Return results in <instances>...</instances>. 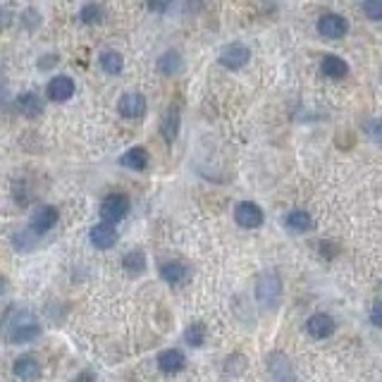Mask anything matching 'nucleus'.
<instances>
[{
    "label": "nucleus",
    "mask_w": 382,
    "mask_h": 382,
    "mask_svg": "<svg viewBox=\"0 0 382 382\" xmlns=\"http://www.w3.org/2000/svg\"><path fill=\"white\" fill-rule=\"evenodd\" d=\"M184 342L189 346H201L206 342V325L204 323H194L189 325V330L184 333Z\"/></svg>",
    "instance_id": "nucleus-25"
},
{
    "label": "nucleus",
    "mask_w": 382,
    "mask_h": 382,
    "mask_svg": "<svg viewBox=\"0 0 382 382\" xmlns=\"http://www.w3.org/2000/svg\"><path fill=\"white\" fill-rule=\"evenodd\" d=\"M89 239H91V244L96 249L105 251V249H112V246L117 244V229L115 224H108V222H100L91 227V232H89Z\"/></svg>",
    "instance_id": "nucleus-10"
},
{
    "label": "nucleus",
    "mask_w": 382,
    "mask_h": 382,
    "mask_svg": "<svg viewBox=\"0 0 382 382\" xmlns=\"http://www.w3.org/2000/svg\"><path fill=\"white\" fill-rule=\"evenodd\" d=\"M17 110H20L24 117H38L43 112V100L38 98L33 91L31 93L26 91V93H22L20 98H17Z\"/></svg>",
    "instance_id": "nucleus-15"
},
{
    "label": "nucleus",
    "mask_w": 382,
    "mask_h": 382,
    "mask_svg": "<svg viewBox=\"0 0 382 382\" xmlns=\"http://www.w3.org/2000/svg\"><path fill=\"white\" fill-rule=\"evenodd\" d=\"M234 220L246 229H256L263 224V211L256 204H251V201H241L234 208Z\"/></svg>",
    "instance_id": "nucleus-8"
},
{
    "label": "nucleus",
    "mask_w": 382,
    "mask_h": 382,
    "mask_svg": "<svg viewBox=\"0 0 382 382\" xmlns=\"http://www.w3.org/2000/svg\"><path fill=\"white\" fill-rule=\"evenodd\" d=\"M363 129L375 144H382V120H368Z\"/></svg>",
    "instance_id": "nucleus-27"
},
{
    "label": "nucleus",
    "mask_w": 382,
    "mask_h": 382,
    "mask_svg": "<svg viewBox=\"0 0 382 382\" xmlns=\"http://www.w3.org/2000/svg\"><path fill=\"white\" fill-rule=\"evenodd\" d=\"M146 98L142 93L132 91V93H125L120 100H117V112H120L122 117H127V120H139V117L146 115Z\"/></svg>",
    "instance_id": "nucleus-5"
},
{
    "label": "nucleus",
    "mask_w": 382,
    "mask_h": 382,
    "mask_svg": "<svg viewBox=\"0 0 382 382\" xmlns=\"http://www.w3.org/2000/svg\"><path fill=\"white\" fill-rule=\"evenodd\" d=\"M151 13H165L167 8L172 5V0H146Z\"/></svg>",
    "instance_id": "nucleus-28"
},
{
    "label": "nucleus",
    "mask_w": 382,
    "mask_h": 382,
    "mask_svg": "<svg viewBox=\"0 0 382 382\" xmlns=\"http://www.w3.org/2000/svg\"><path fill=\"white\" fill-rule=\"evenodd\" d=\"M184 353L179 351V349H167V351H162L160 356H158V368L162 370V373H167V375H175L179 373V370L184 368Z\"/></svg>",
    "instance_id": "nucleus-14"
},
{
    "label": "nucleus",
    "mask_w": 382,
    "mask_h": 382,
    "mask_svg": "<svg viewBox=\"0 0 382 382\" xmlns=\"http://www.w3.org/2000/svg\"><path fill=\"white\" fill-rule=\"evenodd\" d=\"M182 70V55L177 50H165V53L158 58V72L165 77H172Z\"/></svg>",
    "instance_id": "nucleus-20"
},
{
    "label": "nucleus",
    "mask_w": 382,
    "mask_h": 382,
    "mask_svg": "<svg viewBox=\"0 0 382 382\" xmlns=\"http://www.w3.org/2000/svg\"><path fill=\"white\" fill-rule=\"evenodd\" d=\"M5 286H8V284H5V280H3V277H0V296H3V294H5Z\"/></svg>",
    "instance_id": "nucleus-33"
},
{
    "label": "nucleus",
    "mask_w": 382,
    "mask_h": 382,
    "mask_svg": "<svg viewBox=\"0 0 382 382\" xmlns=\"http://www.w3.org/2000/svg\"><path fill=\"white\" fill-rule=\"evenodd\" d=\"M79 20L84 22V24H100V22L105 20V10L100 3H89L82 8L79 13Z\"/></svg>",
    "instance_id": "nucleus-24"
},
{
    "label": "nucleus",
    "mask_w": 382,
    "mask_h": 382,
    "mask_svg": "<svg viewBox=\"0 0 382 382\" xmlns=\"http://www.w3.org/2000/svg\"><path fill=\"white\" fill-rule=\"evenodd\" d=\"M160 277L165 280V282H170V284H182L184 280L189 277V270H187L184 263L170 261V263H165V266L160 268Z\"/></svg>",
    "instance_id": "nucleus-19"
},
{
    "label": "nucleus",
    "mask_w": 382,
    "mask_h": 382,
    "mask_svg": "<svg viewBox=\"0 0 382 382\" xmlns=\"http://www.w3.org/2000/svg\"><path fill=\"white\" fill-rule=\"evenodd\" d=\"M160 129H162V137H165L167 142H175L179 134V108H170L165 112Z\"/></svg>",
    "instance_id": "nucleus-22"
},
{
    "label": "nucleus",
    "mask_w": 382,
    "mask_h": 382,
    "mask_svg": "<svg viewBox=\"0 0 382 382\" xmlns=\"http://www.w3.org/2000/svg\"><path fill=\"white\" fill-rule=\"evenodd\" d=\"M15 375L24 382L38 380V375H41V363H38L31 353H22V356H17V361H15Z\"/></svg>",
    "instance_id": "nucleus-11"
},
{
    "label": "nucleus",
    "mask_w": 382,
    "mask_h": 382,
    "mask_svg": "<svg viewBox=\"0 0 382 382\" xmlns=\"http://www.w3.org/2000/svg\"><path fill=\"white\" fill-rule=\"evenodd\" d=\"M38 335H41V323L26 308L10 306L0 316V339L8 344H29Z\"/></svg>",
    "instance_id": "nucleus-1"
},
{
    "label": "nucleus",
    "mask_w": 382,
    "mask_h": 382,
    "mask_svg": "<svg viewBox=\"0 0 382 382\" xmlns=\"http://www.w3.org/2000/svg\"><path fill=\"white\" fill-rule=\"evenodd\" d=\"M346 31H349V24H346V20L342 15L328 13L318 20V33L323 38H328V41H337V38H342Z\"/></svg>",
    "instance_id": "nucleus-4"
},
{
    "label": "nucleus",
    "mask_w": 382,
    "mask_h": 382,
    "mask_svg": "<svg viewBox=\"0 0 382 382\" xmlns=\"http://www.w3.org/2000/svg\"><path fill=\"white\" fill-rule=\"evenodd\" d=\"M75 382H96V375L93 373H82Z\"/></svg>",
    "instance_id": "nucleus-32"
},
{
    "label": "nucleus",
    "mask_w": 382,
    "mask_h": 382,
    "mask_svg": "<svg viewBox=\"0 0 382 382\" xmlns=\"http://www.w3.org/2000/svg\"><path fill=\"white\" fill-rule=\"evenodd\" d=\"M320 72H323L328 79H344L349 75V65L344 63L337 55H325L323 63H320Z\"/></svg>",
    "instance_id": "nucleus-13"
},
{
    "label": "nucleus",
    "mask_w": 382,
    "mask_h": 382,
    "mask_svg": "<svg viewBox=\"0 0 382 382\" xmlns=\"http://www.w3.org/2000/svg\"><path fill=\"white\" fill-rule=\"evenodd\" d=\"M363 15L373 22H382V0H363Z\"/></svg>",
    "instance_id": "nucleus-26"
},
{
    "label": "nucleus",
    "mask_w": 382,
    "mask_h": 382,
    "mask_svg": "<svg viewBox=\"0 0 382 382\" xmlns=\"http://www.w3.org/2000/svg\"><path fill=\"white\" fill-rule=\"evenodd\" d=\"M306 330H308V335L316 337V339H325V337H330L335 333V320L330 316H325V313H316V316L308 318Z\"/></svg>",
    "instance_id": "nucleus-12"
},
{
    "label": "nucleus",
    "mask_w": 382,
    "mask_h": 382,
    "mask_svg": "<svg viewBox=\"0 0 382 382\" xmlns=\"http://www.w3.org/2000/svg\"><path fill=\"white\" fill-rule=\"evenodd\" d=\"M120 162L125 167H129V170L142 172L146 170V165H148V153H146V148H142V146H134V148H129L127 153L122 155Z\"/></svg>",
    "instance_id": "nucleus-17"
},
{
    "label": "nucleus",
    "mask_w": 382,
    "mask_h": 382,
    "mask_svg": "<svg viewBox=\"0 0 382 382\" xmlns=\"http://www.w3.org/2000/svg\"><path fill=\"white\" fill-rule=\"evenodd\" d=\"M380 79H382V75H380Z\"/></svg>",
    "instance_id": "nucleus-34"
},
{
    "label": "nucleus",
    "mask_w": 382,
    "mask_h": 382,
    "mask_svg": "<svg viewBox=\"0 0 382 382\" xmlns=\"http://www.w3.org/2000/svg\"><path fill=\"white\" fill-rule=\"evenodd\" d=\"M270 375H273V382H296L289 361H286L284 356H280V353H273L270 356Z\"/></svg>",
    "instance_id": "nucleus-16"
},
{
    "label": "nucleus",
    "mask_w": 382,
    "mask_h": 382,
    "mask_svg": "<svg viewBox=\"0 0 382 382\" xmlns=\"http://www.w3.org/2000/svg\"><path fill=\"white\" fill-rule=\"evenodd\" d=\"M256 299L261 306L266 308H275L282 299V280H280L277 273H266L258 277L256 282Z\"/></svg>",
    "instance_id": "nucleus-2"
},
{
    "label": "nucleus",
    "mask_w": 382,
    "mask_h": 382,
    "mask_svg": "<svg viewBox=\"0 0 382 382\" xmlns=\"http://www.w3.org/2000/svg\"><path fill=\"white\" fill-rule=\"evenodd\" d=\"M98 63H100V70H103L105 75H112V77L120 75V72L125 70V58H122L117 50H103Z\"/></svg>",
    "instance_id": "nucleus-18"
},
{
    "label": "nucleus",
    "mask_w": 382,
    "mask_h": 382,
    "mask_svg": "<svg viewBox=\"0 0 382 382\" xmlns=\"http://www.w3.org/2000/svg\"><path fill=\"white\" fill-rule=\"evenodd\" d=\"M249 60H251V50L246 48L244 43H229L220 53V63L222 67H227V70H241Z\"/></svg>",
    "instance_id": "nucleus-6"
},
{
    "label": "nucleus",
    "mask_w": 382,
    "mask_h": 382,
    "mask_svg": "<svg viewBox=\"0 0 382 382\" xmlns=\"http://www.w3.org/2000/svg\"><path fill=\"white\" fill-rule=\"evenodd\" d=\"M370 320H373L375 328H382V301H378L370 311Z\"/></svg>",
    "instance_id": "nucleus-29"
},
{
    "label": "nucleus",
    "mask_w": 382,
    "mask_h": 382,
    "mask_svg": "<svg viewBox=\"0 0 382 382\" xmlns=\"http://www.w3.org/2000/svg\"><path fill=\"white\" fill-rule=\"evenodd\" d=\"M53 65H58V58L55 55H46V60H41V70H48V67H53Z\"/></svg>",
    "instance_id": "nucleus-31"
},
{
    "label": "nucleus",
    "mask_w": 382,
    "mask_h": 382,
    "mask_svg": "<svg viewBox=\"0 0 382 382\" xmlns=\"http://www.w3.org/2000/svg\"><path fill=\"white\" fill-rule=\"evenodd\" d=\"M58 220H60L58 208H55V206H41V208H36V211H33L29 229H33L36 234L50 232V229L58 224Z\"/></svg>",
    "instance_id": "nucleus-7"
},
{
    "label": "nucleus",
    "mask_w": 382,
    "mask_h": 382,
    "mask_svg": "<svg viewBox=\"0 0 382 382\" xmlns=\"http://www.w3.org/2000/svg\"><path fill=\"white\" fill-rule=\"evenodd\" d=\"M284 222H286V227L294 229V232H306V229L313 227V220L306 211H291Z\"/></svg>",
    "instance_id": "nucleus-23"
},
{
    "label": "nucleus",
    "mask_w": 382,
    "mask_h": 382,
    "mask_svg": "<svg viewBox=\"0 0 382 382\" xmlns=\"http://www.w3.org/2000/svg\"><path fill=\"white\" fill-rule=\"evenodd\" d=\"M10 22H13V15L8 13L5 8H0V31H5L10 26Z\"/></svg>",
    "instance_id": "nucleus-30"
},
{
    "label": "nucleus",
    "mask_w": 382,
    "mask_h": 382,
    "mask_svg": "<svg viewBox=\"0 0 382 382\" xmlns=\"http://www.w3.org/2000/svg\"><path fill=\"white\" fill-rule=\"evenodd\" d=\"M127 213H129V201H127V196H122V194H112L100 204V217H103V222H108V224L125 220Z\"/></svg>",
    "instance_id": "nucleus-3"
},
{
    "label": "nucleus",
    "mask_w": 382,
    "mask_h": 382,
    "mask_svg": "<svg viewBox=\"0 0 382 382\" xmlns=\"http://www.w3.org/2000/svg\"><path fill=\"white\" fill-rule=\"evenodd\" d=\"M46 93H48V98L53 100V103H65V100H70L72 96H75V82H72L70 77H65V75L53 77V79L48 82V86H46Z\"/></svg>",
    "instance_id": "nucleus-9"
},
{
    "label": "nucleus",
    "mask_w": 382,
    "mask_h": 382,
    "mask_svg": "<svg viewBox=\"0 0 382 382\" xmlns=\"http://www.w3.org/2000/svg\"><path fill=\"white\" fill-rule=\"evenodd\" d=\"M122 268L129 277H139L142 273H146V256L142 251H129V254L122 258Z\"/></svg>",
    "instance_id": "nucleus-21"
}]
</instances>
